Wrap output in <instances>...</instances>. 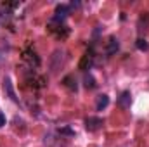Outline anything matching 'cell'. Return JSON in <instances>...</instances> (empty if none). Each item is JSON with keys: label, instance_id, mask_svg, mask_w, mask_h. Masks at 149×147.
Here are the masks:
<instances>
[{"label": "cell", "instance_id": "1", "mask_svg": "<svg viewBox=\"0 0 149 147\" xmlns=\"http://www.w3.org/2000/svg\"><path fill=\"white\" fill-rule=\"evenodd\" d=\"M101 126H102V119H101V118H94V116H90V118L85 119V128H87L88 132H97Z\"/></svg>", "mask_w": 149, "mask_h": 147}, {"label": "cell", "instance_id": "2", "mask_svg": "<svg viewBox=\"0 0 149 147\" xmlns=\"http://www.w3.org/2000/svg\"><path fill=\"white\" fill-rule=\"evenodd\" d=\"M92 62H94V54L92 52H87L83 57H81V61H80V69H83V71H87V69H90L92 68Z\"/></svg>", "mask_w": 149, "mask_h": 147}, {"label": "cell", "instance_id": "3", "mask_svg": "<svg viewBox=\"0 0 149 147\" xmlns=\"http://www.w3.org/2000/svg\"><path fill=\"white\" fill-rule=\"evenodd\" d=\"M130 92H123L121 95H120V99H118V106L121 107V109H128L130 107Z\"/></svg>", "mask_w": 149, "mask_h": 147}, {"label": "cell", "instance_id": "4", "mask_svg": "<svg viewBox=\"0 0 149 147\" xmlns=\"http://www.w3.org/2000/svg\"><path fill=\"white\" fill-rule=\"evenodd\" d=\"M68 14H70V7H68V5H57V7H56V16H54V19H56V21H57V19H64Z\"/></svg>", "mask_w": 149, "mask_h": 147}, {"label": "cell", "instance_id": "5", "mask_svg": "<svg viewBox=\"0 0 149 147\" xmlns=\"http://www.w3.org/2000/svg\"><path fill=\"white\" fill-rule=\"evenodd\" d=\"M118 49H120V43H118V40H116L114 37H111L109 40H108V47H106V52H108V54H114Z\"/></svg>", "mask_w": 149, "mask_h": 147}, {"label": "cell", "instance_id": "6", "mask_svg": "<svg viewBox=\"0 0 149 147\" xmlns=\"http://www.w3.org/2000/svg\"><path fill=\"white\" fill-rule=\"evenodd\" d=\"M108 104H109V97L108 95H101L99 97V101H97V111H102L108 107Z\"/></svg>", "mask_w": 149, "mask_h": 147}, {"label": "cell", "instance_id": "7", "mask_svg": "<svg viewBox=\"0 0 149 147\" xmlns=\"http://www.w3.org/2000/svg\"><path fill=\"white\" fill-rule=\"evenodd\" d=\"M63 81H64V85H66L68 88H71V90H76V80H74L73 76H66Z\"/></svg>", "mask_w": 149, "mask_h": 147}, {"label": "cell", "instance_id": "8", "mask_svg": "<svg viewBox=\"0 0 149 147\" xmlns=\"http://www.w3.org/2000/svg\"><path fill=\"white\" fill-rule=\"evenodd\" d=\"M85 87H87V88H94V87H95V80H94L92 74H87V76H85Z\"/></svg>", "mask_w": 149, "mask_h": 147}, {"label": "cell", "instance_id": "9", "mask_svg": "<svg viewBox=\"0 0 149 147\" xmlns=\"http://www.w3.org/2000/svg\"><path fill=\"white\" fill-rule=\"evenodd\" d=\"M137 49H139V50H148V43H146V40L139 38V40H137Z\"/></svg>", "mask_w": 149, "mask_h": 147}, {"label": "cell", "instance_id": "10", "mask_svg": "<svg viewBox=\"0 0 149 147\" xmlns=\"http://www.w3.org/2000/svg\"><path fill=\"white\" fill-rule=\"evenodd\" d=\"M59 132H61V133H66V135H73V133H74L71 128H61Z\"/></svg>", "mask_w": 149, "mask_h": 147}, {"label": "cell", "instance_id": "11", "mask_svg": "<svg viewBox=\"0 0 149 147\" xmlns=\"http://www.w3.org/2000/svg\"><path fill=\"white\" fill-rule=\"evenodd\" d=\"M3 125H5V116L0 112V126H3Z\"/></svg>", "mask_w": 149, "mask_h": 147}]
</instances>
